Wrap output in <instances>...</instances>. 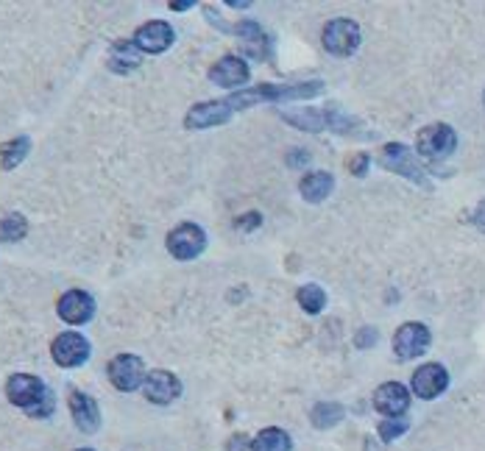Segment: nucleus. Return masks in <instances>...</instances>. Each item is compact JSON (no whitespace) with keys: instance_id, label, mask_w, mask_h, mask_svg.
<instances>
[{"instance_id":"6ab92c4d","label":"nucleus","mask_w":485,"mask_h":451,"mask_svg":"<svg viewBox=\"0 0 485 451\" xmlns=\"http://www.w3.org/2000/svg\"><path fill=\"white\" fill-rule=\"evenodd\" d=\"M343 415H346L343 404H338V401H321V404L312 407L310 421H312L315 429H332L335 424L343 421Z\"/></svg>"},{"instance_id":"dca6fc26","label":"nucleus","mask_w":485,"mask_h":451,"mask_svg":"<svg viewBox=\"0 0 485 451\" xmlns=\"http://www.w3.org/2000/svg\"><path fill=\"white\" fill-rule=\"evenodd\" d=\"M299 189H302V198H304V201L321 204V201H327V198L332 196L335 179H332V173H327V170H312V173H307V176L302 179Z\"/></svg>"},{"instance_id":"423d86ee","label":"nucleus","mask_w":485,"mask_h":451,"mask_svg":"<svg viewBox=\"0 0 485 451\" xmlns=\"http://www.w3.org/2000/svg\"><path fill=\"white\" fill-rule=\"evenodd\" d=\"M89 340L79 332H61L51 345V357L59 368H79L89 360Z\"/></svg>"},{"instance_id":"39448f33","label":"nucleus","mask_w":485,"mask_h":451,"mask_svg":"<svg viewBox=\"0 0 485 451\" xmlns=\"http://www.w3.org/2000/svg\"><path fill=\"white\" fill-rule=\"evenodd\" d=\"M323 48L332 56H351L360 48V25L346 17L327 23V28H323Z\"/></svg>"},{"instance_id":"b1692460","label":"nucleus","mask_w":485,"mask_h":451,"mask_svg":"<svg viewBox=\"0 0 485 451\" xmlns=\"http://www.w3.org/2000/svg\"><path fill=\"white\" fill-rule=\"evenodd\" d=\"M296 299H299V307L310 315H318L323 309V304H327V293H323L318 284H304L296 293Z\"/></svg>"},{"instance_id":"20e7f679","label":"nucleus","mask_w":485,"mask_h":451,"mask_svg":"<svg viewBox=\"0 0 485 451\" xmlns=\"http://www.w3.org/2000/svg\"><path fill=\"white\" fill-rule=\"evenodd\" d=\"M379 165H382L385 170L399 173V176H405V179H410V181H415V184L427 187V176H424L422 165L415 162L413 151H410L407 145H402V143L385 145L382 153H379Z\"/></svg>"},{"instance_id":"2f4dec72","label":"nucleus","mask_w":485,"mask_h":451,"mask_svg":"<svg viewBox=\"0 0 485 451\" xmlns=\"http://www.w3.org/2000/svg\"><path fill=\"white\" fill-rule=\"evenodd\" d=\"M296 162H310V153H304V151H296L294 156H290V165H296Z\"/></svg>"},{"instance_id":"72a5a7b5","label":"nucleus","mask_w":485,"mask_h":451,"mask_svg":"<svg viewBox=\"0 0 485 451\" xmlns=\"http://www.w3.org/2000/svg\"><path fill=\"white\" fill-rule=\"evenodd\" d=\"M76 451H95V448H76Z\"/></svg>"},{"instance_id":"c85d7f7f","label":"nucleus","mask_w":485,"mask_h":451,"mask_svg":"<svg viewBox=\"0 0 485 451\" xmlns=\"http://www.w3.org/2000/svg\"><path fill=\"white\" fill-rule=\"evenodd\" d=\"M377 329H371V327H366V329H360V335H358V340H354V343H358V348H368V345H374L377 343Z\"/></svg>"},{"instance_id":"2eb2a0df","label":"nucleus","mask_w":485,"mask_h":451,"mask_svg":"<svg viewBox=\"0 0 485 451\" xmlns=\"http://www.w3.org/2000/svg\"><path fill=\"white\" fill-rule=\"evenodd\" d=\"M210 81L223 89H238L248 81V64L240 56H223L210 70Z\"/></svg>"},{"instance_id":"4468645a","label":"nucleus","mask_w":485,"mask_h":451,"mask_svg":"<svg viewBox=\"0 0 485 451\" xmlns=\"http://www.w3.org/2000/svg\"><path fill=\"white\" fill-rule=\"evenodd\" d=\"M68 407H70V415H73V424L84 435H95L101 429V410H98V401H95L92 396H87L81 391H70Z\"/></svg>"},{"instance_id":"7ed1b4c3","label":"nucleus","mask_w":485,"mask_h":451,"mask_svg":"<svg viewBox=\"0 0 485 451\" xmlns=\"http://www.w3.org/2000/svg\"><path fill=\"white\" fill-rule=\"evenodd\" d=\"M204 248H207V235L196 223H179L176 229L168 235V251H171V256H176V260H182V262L196 260V256L204 253Z\"/></svg>"},{"instance_id":"9d476101","label":"nucleus","mask_w":485,"mask_h":451,"mask_svg":"<svg viewBox=\"0 0 485 451\" xmlns=\"http://www.w3.org/2000/svg\"><path fill=\"white\" fill-rule=\"evenodd\" d=\"M143 391H145V399L151 401V404H173L179 396H182V382H179V376L176 373H171V371H151L148 376H145V384H143Z\"/></svg>"},{"instance_id":"f03ea898","label":"nucleus","mask_w":485,"mask_h":451,"mask_svg":"<svg viewBox=\"0 0 485 451\" xmlns=\"http://www.w3.org/2000/svg\"><path fill=\"white\" fill-rule=\"evenodd\" d=\"M107 376L120 393H132V391L143 388L148 373H145L143 360L135 357V354H117V357H112V363L107 365Z\"/></svg>"},{"instance_id":"7c9ffc66","label":"nucleus","mask_w":485,"mask_h":451,"mask_svg":"<svg viewBox=\"0 0 485 451\" xmlns=\"http://www.w3.org/2000/svg\"><path fill=\"white\" fill-rule=\"evenodd\" d=\"M471 220H474L477 229L485 235V201H480V204H477V209H474V217H471Z\"/></svg>"},{"instance_id":"6e6552de","label":"nucleus","mask_w":485,"mask_h":451,"mask_svg":"<svg viewBox=\"0 0 485 451\" xmlns=\"http://www.w3.org/2000/svg\"><path fill=\"white\" fill-rule=\"evenodd\" d=\"M56 312L64 324L84 327L87 320H92V315H95V299L87 293V290H68V293L59 299Z\"/></svg>"},{"instance_id":"aec40b11","label":"nucleus","mask_w":485,"mask_h":451,"mask_svg":"<svg viewBox=\"0 0 485 451\" xmlns=\"http://www.w3.org/2000/svg\"><path fill=\"white\" fill-rule=\"evenodd\" d=\"M28 151H31V140L28 137H14V140L4 143V145H0V168L14 170L23 162V159L28 156Z\"/></svg>"},{"instance_id":"0eeeda50","label":"nucleus","mask_w":485,"mask_h":451,"mask_svg":"<svg viewBox=\"0 0 485 451\" xmlns=\"http://www.w3.org/2000/svg\"><path fill=\"white\" fill-rule=\"evenodd\" d=\"M6 396L14 407H23L25 412L34 410L45 396H48V388L40 376H31V373H14L9 376L6 382Z\"/></svg>"},{"instance_id":"c756f323","label":"nucleus","mask_w":485,"mask_h":451,"mask_svg":"<svg viewBox=\"0 0 485 451\" xmlns=\"http://www.w3.org/2000/svg\"><path fill=\"white\" fill-rule=\"evenodd\" d=\"M248 448H251V443H248L246 435H235V437L229 440V451H248Z\"/></svg>"},{"instance_id":"a878e982","label":"nucleus","mask_w":485,"mask_h":451,"mask_svg":"<svg viewBox=\"0 0 485 451\" xmlns=\"http://www.w3.org/2000/svg\"><path fill=\"white\" fill-rule=\"evenodd\" d=\"M368 165H371V156H368V153H358V156L349 159V170H351L354 176H363V173L368 170Z\"/></svg>"},{"instance_id":"ddd939ff","label":"nucleus","mask_w":485,"mask_h":451,"mask_svg":"<svg viewBox=\"0 0 485 451\" xmlns=\"http://www.w3.org/2000/svg\"><path fill=\"white\" fill-rule=\"evenodd\" d=\"M446 388H449V373L438 363H427L413 373V393L418 399H424V401L438 399Z\"/></svg>"},{"instance_id":"f3484780","label":"nucleus","mask_w":485,"mask_h":451,"mask_svg":"<svg viewBox=\"0 0 485 451\" xmlns=\"http://www.w3.org/2000/svg\"><path fill=\"white\" fill-rule=\"evenodd\" d=\"M140 61H143V51L135 45V40L132 42H126V40H120V42H115L112 45V51H109V70L112 73H132V70H137L140 68Z\"/></svg>"},{"instance_id":"4be33fe9","label":"nucleus","mask_w":485,"mask_h":451,"mask_svg":"<svg viewBox=\"0 0 485 451\" xmlns=\"http://www.w3.org/2000/svg\"><path fill=\"white\" fill-rule=\"evenodd\" d=\"M284 120H290L296 128H307V132H321L327 125V115L321 109H302V112H284Z\"/></svg>"},{"instance_id":"a211bd4d","label":"nucleus","mask_w":485,"mask_h":451,"mask_svg":"<svg viewBox=\"0 0 485 451\" xmlns=\"http://www.w3.org/2000/svg\"><path fill=\"white\" fill-rule=\"evenodd\" d=\"M294 448V440L284 429H276V427H268L263 429L251 440V451H290Z\"/></svg>"},{"instance_id":"f704fd0d","label":"nucleus","mask_w":485,"mask_h":451,"mask_svg":"<svg viewBox=\"0 0 485 451\" xmlns=\"http://www.w3.org/2000/svg\"><path fill=\"white\" fill-rule=\"evenodd\" d=\"M482 101H485V95H482Z\"/></svg>"},{"instance_id":"cd10ccee","label":"nucleus","mask_w":485,"mask_h":451,"mask_svg":"<svg viewBox=\"0 0 485 451\" xmlns=\"http://www.w3.org/2000/svg\"><path fill=\"white\" fill-rule=\"evenodd\" d=\"M260 223H263V215H256V212H246V217L235 220V226H238V229H243V232H251L254 226H260Z\"/></svg>"},{"instance_id":"9b49d317","label":"nucleus","mask_w":485,"mask_h":451,"mask_svg":"<svg viewBox=\"0 0 485 451\" xmlns=\"http://www.w3.org/2000/svg\"><path fill=\"white\" fill-rule=\"evenodd\" d=\"M173 42H176V31L165 20H151V23L140 25L137 34H135V45L143 53H162V51H168Z\"/></svg>"},{"instance_id":"473e14b6","label":"nucleus","mask_w":485,"mask_h":451,"mask_svg":"<svg viewBox=\"0 0 485 451\" xmlns=\"http://www.w3.org/2000/svg\"><path fill=\"white\" fill-rule=\"evenodd\" d=\"M171 9L173 12H187V9H192V0H179V4H171Z\"/></svg>"},{"instance_id":"f8f14e48","label":"nucleus","mask_w":485,"mask_h":451,"mask_svg":"<svg viewBox=\"0 0 485 451\" xmlns=\"http://www.w3.org/2000/svg\"><path fill=\"white\" fill-rule=\"evenodd\" d=\"M410 407V391L399 382H385L374 393V410L385 418H405Z\"/></svg>"},{"instance_id":"bb28decb","label":"nucleus","mask_w":485,"mask_h":451,"mask_svg":"<svg viewBox=\"0 0 485 451\" xmlns=\"http://www.w3.org/2000/svg\"><path fill=\"white\" fill-rule=\"evenodd\" d=\"M51 412H53V393L48 391V396H45V399H42L34 410H31L28 415H31V418H48Z\"/></svg>"},{"instance_id":"412c9836","label":"nucleus","mask_w":485,"mask_h":451,"mask_svg":"<svg viewBox=\"0 0 485 451\" xmlns=\"http://www.w3.org/2000/svg\"><path fill=\"white\" fill-rule=\"evenodd\" d=\"M28 235V220L20 212L0 217V243H17Z\"/></svg>"},{"instance_id":"5701e85b","label":"nucleus","mask_w":485,"mask_h":451,"mask_svg":"<svg viewBox=\"0 0 485 451\" xmlns=\"http://www.w3.org/2000/svg\"><path fill=\"white\" fill-rule=\"evenodd\" d=\"M238 37L248 45V51L254 53V56H263L266 51H263V45L268 42V37H266V31L256 25V23H240L238 25Z\"/></svg>"},{"instance_id":"393cba45","label":"nucleus","mask_w":485,"mask_h":451,"mask_svg":"<svg viewBox=\"0 0 485 451\" xmlns=\"http://www.w3.org/2000/svg\"><path fill=\"white\" fill-rule=\"evenodd\" d=\"M407 429H410L407 418H385V421L379 424V437H382L385 443H391V440L402 437Z\"/></svg>"},{"instance_id":"f257e3e1","label":"nucleus","mask_w":485,"mask_h":451,"mask_svg":"<svg viewBox=\"0 0 485 451\" xmlns=\"http://www.w3.org/2000/svg\"><path fill=\"white\" fill-rule=\"evenodd\" d=\"M455 145H458V134H455V128L446 125V123L427 125L415 140V151L424 159H430V162H441V159H446L452 151H455Z\"/></svg>"},{"instance_id":"1a4fd4ad","label":"nucleus","mask_w":485,"mask_h":451,"mask_svg":"<svg viewBox=\"0 0 485 451\" xmlns=\"http://www.w3.org/2000/svg\"><path fill=\"white\" fill-rule=\"evenodd\" d=\"M430 340L433 335L424 324H405L394 337V351L399 360H415L430 348Z\"/></svg>"}]
</instances>
